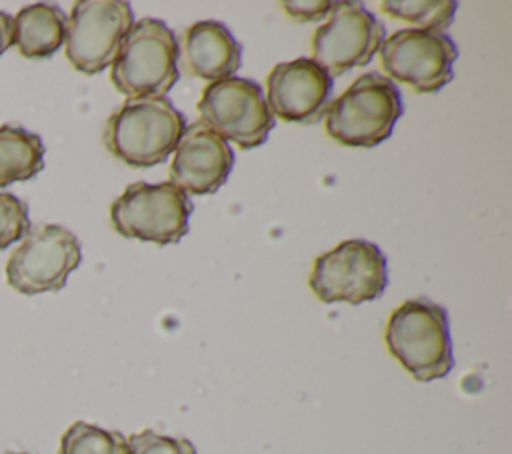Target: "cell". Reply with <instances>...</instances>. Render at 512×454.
Listing matches in <instances>:
<instances>
[{
    "mask_svg": "<svg viewBox=\"0 0 512 454\" xmlns=\"http://www.w3.org/2000/svg\"><path fill=\"white\" fill-rule=\"evenodd\" d=\"M186 130V118L170 98H128L104 124L110 154L132 168L164 162Z\"/></svg>",
    "mask_w": 512,
    "mask_h": 454,
    "instance_id": "obj_1",
    "label": "cell"
},
{
    "mask_svg": "<svg viewBox=\"0 0 512 454\" xmlns=\"http://www.w3.org/2000/svg\"><path fill=\"white\" fill-rule=\"evenodd\" d=\"M384 342L418 382L444 378L454 368L448 312L424 296L410 298L392 310Z\"/></svg>",
    "mask_w": 512,
    "mask_h": 454,
    "instance_id": "obj_2",
    "label": "cell"
},
{
    "mask_svg": "<svg viewBox=\"0 0 512 454\" xmlns=\"http://www.w3.org/2000/svg\"><path fill=\"white\" fill-rule=\"evenodd\" d=\"M402 112L396 84L378 72H368L328 104L324 130L342 146L372 148L392 134Z\"/></svg>",
    "mask_w": 512,
    "mask_h": 454,
    "instance_id": "obj_3",
    "label": "cell"
},
{
    "mask_svg": "<svg viewBox=\"0 0 512 454\" xmlns=\"http://www.w3.org/2000/svg\"><path fill=\"white\" fill-rule=\"evenodd\" d=\"M178 78L176 34L156 18L134 22L112 62L114 88L128 98H152L164 96Z\"/></svg>",
    "mask_w": 512,
    "mask_h": 454,
    "instance_id": "obj_4",
    "label": "cell"
},
{
    "mask_svg": "<svg viewBox=\"0 0 512 454\" xmlns=\"http://www.w3.org/2000/svg\"><path fill=\"white\" fill-rule=\"evenodd\" d=\"M388 284V266L382 250L362 238L336 244L312 262L308 286L324 302L362 304L382 296Z\"/></svg>",
    "mask_w": 512,
    "mask_h": 454,
    "instance_id": "obj_5",
    "label": "cell"
},
{
    "mask_svg": "<svg viewBox=\"0 0 512 454\" xmlns=\"http://www.w3.org/2000/svg\"><path fill=\"white\" fill-rule=\"evenodd\" d=\"M192 202L172 182L130 184L110 206V222L124 238L176 244L188 232Z\"/></svg>",
    "mask_w": 512,
    "mask_h": 454,
    "instance_id": "obj_6",
    "label": "cell"
},
{
    "mask_svg": "<svg viewBox=\"0 0 512 454\" xmlns=\"http://www.w3.org/2000/svg\"><path fill=\"white\" fill-rule=\"evenodd\" d=\"M82 260L80 240L64 226L40 224L28 230L10 254L4 274L10 288L24 296L56 292Z\"/></svg>",
    "mask_w": 512,
    "mask_h": 454,
    "instance_id": "obj_7",
    "label": "cell"
},
{
    "mask_svg": "<svg viewBox=\"0 0 512 454\" xmlns=\"http://www.w3.org/2000/svg\"><path fill=\"white\" fill-rule=\"evenodd\" d=\"M200 120L240 150L262 146L274 126L262 88L240 76L210 82L198 100Z\"/></svg>",
    "mask_w": 512,
    "mask_h": 454,
    "instance_id": "obj_8",
    "label": "cell"
},
{
    "mask_svg": "<svg viewBox=\"0 0 512 454\" xmlns=\"http://www.w3.org/2000/svg\"><path fill=\"white\" fill-rule=\"evenodd\" d=\"M134 24V12L122 0H78L66 18L64 48L68 62L92 76L110 66L124 36Z\"/></svg>",
    "mask_w": 512,
    "mask_h": 454,
    "instance_id": "obj_9",
    "label": "cell"
},
{
    "mask_svg": "<svg viewBox=\"0 0 512 454\" xmlns=\"http://www.w3.org/2000/svg\"><path fill=\"white\" fill-rule=\"evenodd\" d=\"M378 52L384 74L420 94L444 88L454 76L452 68L458 58L450 36L416 28L396 30L380 44Z\"/></svg>",
    "mask_w": 512,
    "mask_h": 454,
    "instance_id": "obj_10",
    "label": "cell"
},
{
    "mask_svg": "<svg viewBox=\"0 0 512 454\" xmlns=\"http://www.w3.org/2000/svg\"><path fill=\"white\" fill-rule=\"evenodd\" d=\"M384 42V26L360 2H340L312 36V60L330 76L364 66Z\"/></svg>",
    "mask_w": 512,
    "mask_h": 454,
    "instance_id": "obj_11",
    "label": "cell"
},
{
    "mask_svg": "<svg viewBox=\"0 0 512 454\" xmlns=\"http://www.w3.org/2000/svg\"><path fill=\"white\" fill-rule=\"evenodd\" d=\"M330 94L332 76L312 58L280 62L266 78V106L284 122H318L326 114Z\"/></svg>",
    "mask_w": 512,
    "mask_h": 454,
    "instance_id": "obj_12",
    "label": "cell"
},
{
    "mask_svg": "<svg viewBox=\"0 0 512 454\" xmlns=\"http://www.w3.org/2000/svg\"><path fill=\"white\" fill-rule=\"evenodd\" d=\"M234 166V152L228 142L208 128L202 120L186 126L178 140L172 162L170 182L186 194H214Z\"/></svg>",
    "mask_w": 512,
    "mask_h": 454,
    "instance_id": "obj_13",
    "label": "cell"
},
{
    "mask_svg": "<svg viewBox=\"0 0 512 454\" xmlns=\"http://www.w3.org/2000/svg\"><path fill=\"white\" fill-rule=\"evenodd\" d=\"M178 60L188 74L216 82L230 78L240 68L242 48L222 22L202 20L184 30Z\"/></svg>",
    "mask_w": 512,
    "mask_h": 454,
    "instance_id": "obj_14",
    "label": "cell"
},
{
    "mask_svg": "<svg viewBox=\"0 0 512 454\" xmlns=\"http://www.w3.org/2000/svg\"><path fill=\"white\" fill-rule=\"evenodd\" d=\"M66 36V14L56 4H30L12 18V46L30 60L50 58Z\"/></svg>",
    "mask_w": 512,
    "mask_h": 454,
    "instance_id": "obj_15",
    "label": "cell"
},
{
    "mask_svg": "<svg viewBox=\"0 0 512 454\" xmlns=\"http://www.w3.org/2000/svg\"><path fill=\"white\" fill-rule=\"evenodd\" d=\"M44 168V142L38 134L16 126H0V188L34 178Z\"/></svg>",
    "mask_w": 512,
    "mask_h": 454,
    "instance_id": "obj_16",
    "label": "cell"
},
{
    "mask_svg": "<svg viewBox=\"0 0 512 454\" xmlns=\"http://www.w3.org/2000/svg\"><path fill=\"white\" fill-rule=\"evenodd\" d=\"M384 14L416 26V30L442 32L454 20L458 4L454 0H386L380 2Z\"/></svg>",
    "mask_w": 512,
    "mask_h": 454,
    "instance_id": "obj_17",
    "label": "cell"
},
{
    "mask_svg": "<svg viewBox=\"0 0 512 454\" xmlns=\"http://www.w3.org/2000/svg\"><path fill=\"white\" fill-rule=\"evenodd\" d=\"M58 454H128V444L116 430L78 420L62 434Z\"/></svg>",
    "mask_w": 512,
    "mask_h": 454,
    "instance_id": "obj_18",
    "label": "cell"
},
{
    "mask_svg": "<svg viewBox=\"0 0 512 454\" xmlns=\"http://www.w3.org/2000/svg\"><path fill=\"white\" fill-rule=\"evenodd\" d=\"M30 230L28 206L10 192H0V250L24 238Z\"/></svg>",
    "mask_w": 512,
    "mask_h": 454,
    "instance_id": "obj_19",
    "label": "cell"
},
{
    "mask_svg": "<svg viewBox=\"0 0 512 454\" xmlns=\"http://www.w3.org/2000/svg\"><path fill=\"white\" fill-rule=\"evenodd\" d=\"M126 444L128 454H196V448L190 440L158 434L150 428L132 434Z\"/></svg>",
    "mask_w": 512,
    "mask_h": 454,
    "instance_id": "obj_20",
    "label": "cell"
},
{
    "mask_svg": "<svg viewBox=\"0 0 512 454\" xmlns=\"http://www.w3.org/2000/svg\"><path fill=\"white\" fill-rule=\"evenodd\" d=\"M340 2H282L284 12L296 22H316L330 16Z\"/></svg>",
    "mask_w": 512,
    "mask_h": 454,
    "instance_id": "obj_21",
    "label": "cell"
},
{
    "mask_svg": "<svg viewBox=\"0 0 512 454\" xmlns=\"http://www.w3.org/2000/svg\"><path fill=\"white\" fill-rule=\"evenodd\" d=\"M12 46V16L0 10V56Z\"/></svg>",
    "mask_w": 512,
    "mask_h": 454,
    "instance_id": "obj_22",
    "label": "cell"
},
{
    "mask_svg": "<svg viewBox=\"0 0 512 454\" xmlns=\"http://www.w3.org/2000/svg\"><path fill=\"white\" fill-rule=\"evenodd\" d=\"M6 454H26V452H6Z\"/></svg>",
    "mask_w": 512,
    "mask_h": 454,
    "instance_id": "obj_23",
    "label": "cell"
}]
</instances>
